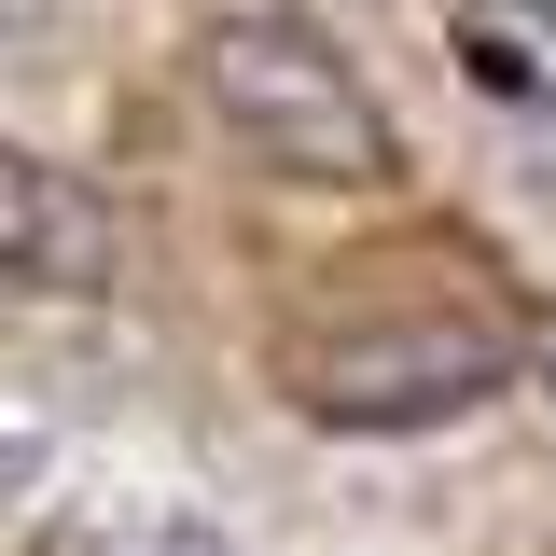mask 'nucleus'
Segmentation results:
<instances>
[{
	"label": "nucleus",
	"mask_w": 556,
	"mask_h": 556,
	"mask_svg": "<svg viewBox=\"0 0 556 556\" xmlns=\"http://www.w3.org/2000/svg\"><path fill=\"white\" fill-rule=\"evenodd\" d=\"M195 84H208V112L251 139L278 181H320V195L390 181V112L362 98V70L334 56V28L278 14V0H251V14H208Z\"/></svg>",
	"instance_id": "nucleus-1"
},
{
	"label": "nucleus",
	"mask_w": 556,
	"mask_h": 556,
	"mask_svg": "<svg viewBox=\"0 0 556 556\" xmlns=\"http://www.w3.org/2000/svg\"><path fill=\"white\" fill-rule=\"evenodd\" d=\"M278 376H292V404L334 417V431H431V417H473L515 376V334L486 306H362V320L292 334Z\"/></svg>",
	"instance_id": "nucleus-2"
},
{
	"label": "nucleus",
	"mask_w": 556,
	"mask_h": 556,
	"mask_svg": "<svg viewBox=\"0 0 556 556\" xmlns=\"http://www.w3.org/2000/svg\"><path fill=\"white\" fill-rule=\"evenodd\" d=\"M112 195L56 167V153H28V139H0V278L14 292H112Z\"/></svg>",
	"instance_id": "nucleus-3"
},
{
	"label": "nucleus",
	"mask_w": 556,
	"mask_h": 556,
	"mask_svg": "<svg viewBox=\"0 0 556 556\" xmlns=\"http://www.w3.org/2000/svg\"><path fill=\"white\" fill-rule=\"evenodd\" d=\"M0 28H14V0H0Z\"/></svg>",
	"instance_id": "nucleus-4"
}]
</instances>
